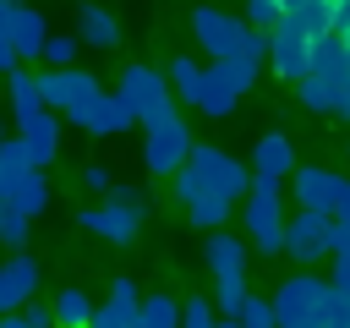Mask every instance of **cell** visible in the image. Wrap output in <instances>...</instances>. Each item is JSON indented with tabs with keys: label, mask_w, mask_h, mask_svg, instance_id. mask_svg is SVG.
Segmentation results:
<instances>
[{
	"label": "cell",
	"mask_w": 350,
	"mask_h": 328,
	"mask_svg": "<svg viewBox=\"0 0 350 328\" xmlns=\"http://www.w3.org/2000/svg\"><path fill=\"white\" fill-rule=\"evenodd\" d=\"M131 306H115V301H104V306H93V317H88V328H131Z\"/></svg>",
	"instance_id": "35"
},
{
	"label": "cell",
	"mask_w": 350,
	"mask_h": 328,
	"mask_svg": "<svg viewBox=\"0 0 350 328\" xmlns=\"http://www.w3.org/2000/svg\"><path fill=\"white\" fill-rule=\"evenodd\" d=\"M328 301H334V290H328L323 273H290L268 301L273 306V328H317Z\"/></svg>",
	"instance_id": "4"
},
{
	"label": "cell",
	"mask_w": 350,
	"mask_h": 328,
	"mask_svg": "<svg viewBox=\"0 0 350 328\" xmlns=\"http://www.w3.org/2000/svg\"><path fill=\"white\" fill-rule=\"evenodd\" d=\"M328 219L350 224V175H345V186H339V197H334V213H328Z\"/></svg>",
	"instance_id": "42"
},
{
	"label": "cell",
	"mask_w": 350,
	"mask_h": 328,
	"mask_svg": "<svg viewBox=\"0 0 350 328\" xmlns=\"http://www.w3.org/2000/svg\"><path fill=\"white\" fill-rule=\"evenodd\" d=\"M202 257H208L213 279H235V273H246V241H241V235H230V230H208Z\"/></svg>",
	"instance_id": "18"
},
{
	"label": "cell",
	"mask_w": 350,
	"mask_h": 328,
	"mask_svg": "<svg viewBox=\"0 0 350 328\" xmlns=\"http://www.w3.org/2000/svg\"><path fill=\"white\" fill-rule=\"evenodd\" d=\"M109 301H115V306H131V312H137V306H142V290H137V284H131V279L120 273V279L109 284Z\"/></svg>",
	"instance_id": "36"
},
{
	"label": "cell",
	"mask_w": 350,
	"mask_h": 328,
	"mask_svg": "<svg viewBox=\"0 0 350 328\" xmlns=\"http://www.w3.org/2000/svg\"><path fill=\"white\" fill-rule=\"evenodd\" d=\"M186 153H191V126H186L180 115H164V120H153V126H148L142 164H148L153 175H175V169L186 164Z\"/></svg>",
	"instance_id": "8"
},
{
	"label": "cell",
	"mask_w": 350,
	"mask_h": 328,
	"mask_svg": "<svg viewBox=\"0 0 350 328\" xmlns=\"http://www.w3.org/2000/svg\"><path fill=\"white\" fill-rule=\"evenodd\" d=\"M328 213H306V208H295L290 219H284V246L279 251H290L301 268H312V262H323L328 257Z\"/></svg>",
	"instance_id": "9"
},
{
	"label": "cell",
	"mask_w": 350,
	"mask_h": 328,
	"mask_svg": "<svg viewBox=\"0 0 350 328\" xmlns=\"http://www.w3.org/2000/svg\"><path fill=\"white\" fill-rule=\"evenodd\" d=\"M328 257H350V224H328Z\"/></svg>",
	"instance_id": "39"
},
{
	"label": "cell",
	"mask_w": 350,
	"mask_h": 328,
	"mask_svg": "<svg viewBox=\"0 0 350 328\" xmlns=\"http://www.w3.org/2000/svg\"><path fill=\"white\" fill-rule=\"evenodd\" d=\"M317 328H350V301H345V295H334V301H328V312H323V323H317Z\"/></svg>",
	"instance_id": "38"
},
{
	"label": "cell",
	"mask_w": 350,
	"mask_h": 328,
	"mask_svg": "<svg viewBox=\"0 0 350 328\" xmlns=\"http://www.w3.org/2000/svg\"><path fill=\"white\" fill-rule=\"evenodd\" d=\"M77 224H82L88 235L109 241V246H126V241H137L142 208H131V202H115V197H104L98 208H82V213H77Z\"/></svg>",
	"instance_id": "10"
},
{
	"label": "cell",
	"mask_w": 350,
	"mask_h": 328,
	"mask_svg": "<svg viewBox=\"0 0 350 328\" xmlns=\"http://www.w3.org/2000/svg\"><path fill=\"white\" fill-rule=\"evenodd\" d=\"M5 38H11V55H16V66L22 60H38V49H44V38H49V27H44V11H33V5H5Z\"/></svg>",
	"instance_id": "14"
},
{
	"label": "cell",
	"mask_w": 350,
	"mask_h": 328,
	"mask_svg": "<svg viewBox=\"0 0 350 328\" xmlns=\"http://www.w3.org/2000/svg\"><path fill=\"white\" fill-rule=\"evenodd\" d=\"M241 224H246V246H257L262 257H273L284 246V180L252 175V186L241 197Z\"/></svg>",
	"instance_id": "3"
},
{
	"label": "cell",
	"mask_w": 350,
	"mask_h": 328,
	"mask_svg": "<svg viewBox=\"0 0 350 328\" xmlns=\"http://www.w3.org/2000/svg\"><path fill=\"white\" fill-rule=\"evenodd\" d=\"M109 186H115V175H109L104 164H88V169H82V191H98V197H104Z\"/></svg>",
	"instance_id": "37"
},
{
	"label": "cell",
	"mask_w": 350,
	"mask_h": 328,
	"mask_svg": "<svg viewBox=\"0 0 350 328\" xmlns=\"http://www.w3.org/2000/svg\"><path fill=\"white\" fill-rule=\"evenodd\" d=\"M71 126H82V131H93V137H120V131L137 126V120H131V109L120 104V93H104V87H98V98H93Z\"/></svg>",
	"instance_id": "16"
},
{
	"label": "cell",
	"mask_w": 350,
	"mask_h": 328,
	"mask_svg": "<svg viewBox=\"0 0 350 328\" xmlns=\"http://www.w3.org/2000/svg\"><path fill=\"white\" fill-rule=\"evenodd\" d=\"M279 16H284V5H279V0H246V5H241V22H246V27H257V33H273V27H279Z\"/></svg>",
	"instance_id": "32"
},
{
	"label": "cell",
	"mask_w": 350,
	"mask_h": 328,
	"mask_svg": "<svg viewBox=\"0 0 350 328\" xmlns=\"http://www.w3.org/2000/svg\"><path fill=\"white\" fill-rule=\"evenodd\" d=\"M77 49H82V44H77V33H49V38H44V49H38V60H44L49 71H60V66H71V60H77Z\"/></svg>",
	"instance_id": "31"
},
{
	"label": "cell",
	"mask_w": 350,
	"mask_h": 328,
	"mask_svg": "<svg viewBox=\"0 0 350 328\" xmlns=\"http://www.w3.org/2000/svg\"><path fill=\"white\" fill-rule=\"evenodd\" d=\"M345 148H350V142H345Z\"/></svg>",
	"instance_id": "50"
},
{
	"label": "cell",
	"mask_w": 350,
	"mask_h": 328,
	"mask_svg": "<svg viewBox=\"0 0 350 328\" xmlns=\"http://www.w3.org/2000/svg\"><path fill=\"white\" fill-rule=\"evenodd\" d=\"M284 22H290L295 33H306V38H323V33H334V16H328V0H306V5H295V11H284Z\"/></svg>",
	"instance_id": "25"
},
{
	"label": "cell",
	"mask_w": 350,
	"mask_h": 328,
	"mask_svg": "<svg viewBox=\"0 0 350 328\" xmlns=\"http://www.w3.org/2000/svg\"><path fill=\"white\" fill-rule=\"evenodd\" d=\"M246 295H252V290H246V273H235V279H213V301H208V306H213L219 317H235Z\"/></svg>",
	"instance_id": "30"
},
{
	"label": "cell",
	"mask_w": 350,
	"mask_h": 328,
	"mask_svg": "<svg viewBox=\"0 0 350 328\" xmlns=\"http://www.w3.org/2000/svg\"><path fill=\"white\" fill-rule=\"evenodd\" d=\"M170 180H175V197H180V208H186L191 197H224V202H241V197H246V186H252V169H246L241 159H230L224 148L191 142L186 164H180Z\"/></svg>",
	"instance_id": "1"
},
{
	"label": "cell",
	"mask_w": 350,
	"mask_h": 328,
	"mask_svg": "<svg viewBox=\"0 0 350 328\" xmlns=\"http://www.w3.org/2000/svg\"><path fill=\"white\" fill-rule=\"evenodd\" d=\"M5 5H16V0H5Z\"/></svg>",
	"instance_id": "49"
},
{
	"label": "cell",
	"mask_w": 350,
	"mask_h": 328,
	"mask_svg": "<svg viewBox=\"0 0 350 328\" xmlns=\"http://www.w3.org/2000/svg\"><path fill=\"white\" fill-rule=\"evenodd\" d=\"M115 93H120V104L131 109V120H142V126L175 115V93H170V82H164V71H153V66H126L120 82H115Z\"/></svg>",
	"instance_id": "5"
},
{
	"label": "cell",
	"mask_w": 350,
	"mask_h": 328,
	"mask_svg": "<svg viewBox=\"0 0 350 328\" xmlns=\"http://www.w3.org/2000/svg\"><path fill=\"white\" fill-rule=\"evenodd\" d=\"M191 33H197V49L213 55V60H252V66L268 60V33L246 27L235 11L197 5V11H191Z\"/></svg>",
	"instance_id": "2"
},
{
	"label": "cell",
	"mask_w": 350,
	"mask_h": 328,
	"mask_svg": "<svg viewBox=\"0 0 350 328\" xmlns=\"http://www.w3.org/2000/svg\"><path fill=\"white\" fill-rule=\"evenodd\" d=\"M235 323H241V328H273V306H268L262 295H246L241 312H235Z\"/></svg>",
	"instance_id": "33"
},
{
	"label": "cell",
	"mask_w": 350,
	"mask_h": 328,
	"mask_svg": "<svg viewBox=\"0 0 350 328\" xmlns=\"http://www.w3.org/2000/svg\"><path fill=\"white\" fill-rule=\"evenodd\" d=\"M164 82H170V93H175L180 104H191V109H197V87H202V66H197V60H186V55H180V60L164 71Z\"/></svg>",
	"instance_id": "28"
},
{
	"label": "cell",
	"mask_w": 350,
	"mask_h": 328,
	"mask_svg": "<svg viewBox=\"0 0 350 328\" xmlns=\"http://www.w3.org/2000/svg\"><path fill=\"white\" fill-rule=\"evenodd\" d=\"M5 208H16V213H22L27 224H33V219H38L44 208H49V180H44V169H27V175H22L16 186H11Z\"/></svg>",
	"instance_id": "21"
},
{
	"label": "cell",
	"mask_w": 350,
	"mask_h": 328,
	"mask_svg": "<svg viewBox=\"0 0 350 328\" xmlns=\"http://www.w3.org/2000/svg\"><path fill=\"white\" fill-rule=\"evenodd\" d=\"M230 208H235V202H224V197H191V202H186V219H191L197 230H224Z\"/></svg>",
	"instance_id": "29"
},
{
	"label": "cell",
	"mask_w": 350,
	"mask_h": 328,
	"mask_svg": "<svg viewBox=\"0 0 350 328\" xmlns=\"http://www.w3.org/2000/svg\"><path fill=\"white\" fill-rule=\"evenodd\" d=\"M252 82H257V66L252 60H213V66H202L197 109L219 120V115H230L241 104V93H252Z\"/></svg>",
	"instance_id": "6"
},
{
	"label": "cell",
	"mask_w": 350,
	"mask_h": 328,
	"mask_svg": "<svg viewBox=\"0 0 350 328\" xmlns=\"http://www.w3.org/2000/svg\"><path fill=\"white\" fill-rule=\"evenodd\" d=\"M27 169H33V159H27V148H22L16 137H5V142H0V202L11 197V186H16V180H22Z\"/></svg>",
	"instance_id": "27"
},
{
	"label": "cell",
	"mask_w": 350,
	"mask_h": 328,
	"mask_svg": "<svg viewBox=\"0 0 350 328\" xmlns=\"http://www.w3.org/2000/svg\"><path fill=\"white\" fill-rule=\"evenodd\" d=\"M93 98H98V77L77 71V66H60V71H44V77H38V104H44L49 115L77 120Z\"/></svg>",
	"instance_id": "7"
},
{
	"label": "cell",
	"mask_w": 350,
	"mask_h": 328,
	"mask_svg": "<svg viewBox=\"0 0 350 328\" xmlns=\"http://www.w3.org/2000/svg\"><path fill=\"white\" fill-rule=\"evenodd\" d=\"M0 241H5L11 251H22V241H27V219H22L16 208H5V202H0Z\"/></svg>",
	"instance_id": "34"
},
{
	"label": "cell",
	"mask_w": 350,
	"mask_h": 328,
	"mask_svg": "<svg viewBox=\"0 0 350 328\" xmlns=\"http://www.w3.org/2000/svg\"><path fill=\"white\" fill-rule=\"evenodd\" d=\"M279 5H284V11H295V5H306V0H279Z\"/></svg>",
	"instance_id": "47"
},
{
	"label": "cell",
	"mask_w": 350,
	"mask_h": 328,
	"mask_svg": "<svg viewBox=\"0 0 350 328\" xmlns=\"http://www.w3.org/2000/svg\"><path fill=\"white\" fill-rule=\"evenodd\" d=\"M268 66H273L284 82H301V77L312 71V38L295 33L284 16H279V27L268 33Z\"/></svg>",
	"instance_id": "12"
},
{
	"label": "cell",
	"mask_w": 350,
	"mask_h": 328,
	"mask_svg": "<svg viewBox=\"0 0 350 328\" xmlns=\"http://www.w3.org/2000/svg\"><path fill=\"white\" fill-rule=\"evenodd\" d=\"M5 104H11V120H27L33 109H44L38 104V77L27 66H11L5 71Z\"/></svg>",
	"instance_id": "22"
},
{
	"label": "cell",
	"mask_w": 350,
	"mask_h": 328,
	"mask_svg": "<svg viewBox=\"0 0 350 328\" xmlns=\"http://www.w3.org/2000/svg\"><path fill=\"white\" fill-rule=\"evenodd\" d=\"M131 328H180V306H175V295H142V306H137V317H131Z\"/></svg>",
	"instance_id": "23"
},
{
	"label": "cell",
	"mask_w": 350,
	"mask_h": 328,
	"mask_svg": "<svg viewBox=\"0 0 350 328\" xmlns=\"http://www.w3.org/2000/svg\"><path fill=\"white\" fill-rule=\"evenodd\" d=\"M328 16H334V33L345 38L350 33V0H328Z\"/></svg>",
	"instance_id": "41"
},
{
	"label": "cell",
	"mask_w": 350,
	"mask_h": 328,
	"mask_svg": "<svg viewBox=\"0 0 350 328\" xmlns=\"http://www.w3.org/2000/svg\"><path fill=\"white\" fill-rule=\"evenodd\" d=\"M22 317H27L33 328H55V317H49V306H33V301H27V306H22Z\"/></svg>",
	"instance_id": "44"
},
{
	"label": "cell",
	"mask_w": 350,
	"mask_h": 328,
	"mask_svg": "<svg viewBox=\"0 0 350 328\" xmlns=\"http://www.w3.org/2000/svg\"><path fill=\"white\" fill-rule=\"evenodd\" d=\"M290 169H295V142H290L284 131H268V137H257V148H252V175L290 180Z\"/></svg>",
	"instance_id": "17"
},
{
	"label": "cell",
	"mask_w": 350,
	"mask_h": 328,
	"mask_svg": "<svg viewBox=\"0 0 350 328\" xmlns=\"http://www.w3.org/2000/svg\"><path fill=\"white\" fill-rule=\"evenodd\" d=\"M77 44H88V49H104V55H109V49L120 44V22H115L104 5H93V0H88V5H77Z\"/></svg>",
	"instance_id": "19"
},
{
	"label": "cell",
	"mask_w": 350,
	"mask_h": 328,
	"mask_svg": "<svg viewBox=\"0 0 350 328\" xmlns=\"http://www.w3.org/2000/svg\"><path fill=\"white\" fill-rule=\"evenodd\" d=\"M49 317H55V328H88L93 301H88L82 290H60V295H55V306H49Z\"/></svg>",
	"instance_id": "26"
},
{
	"label": "cell",
	"mask_w": 350,
	"mask_h": 328,
	"mask_svg": "<svg viewBox=\"0 0 350 328\" xmlns=\"http://www.w3.org/2000/svg\"><path fill=\"white\" fill-rule=\"evenodd\" d=\"M16 55H11V38H5V0H0V71H11Z\"/></svg>",
	"instance_id": "43"
},
{
	"label": "cell",
	"mask_w": 350,
	"mask_h": 328,
	"mask_svg": "<svg viewBox=\"0 0 350 328\" xmlns=\"http://www.w3.org/2000/svg\"><path fill=\"white\" fill-rule=\"evenodd\" d=\"M16 142L27 148L33 169H44V164L60 153V115H49V109H33L27 120H16Z\"/></svg>",
	"instance_id": "15"
},
{
	"label": "cell",
	"mask_w": 350,
	"mask_h": 328,
	"mask_svg": "<svg viewBox=\"0 0 350 328\" xmlns=\"http://www.w3.org/2000/svg\"><path fill=\"white\" fill-rule=\"evenodd\" d=\"M0 328H33V323H27L22 312H11V317H0Z\"/></svg>",
	"instance_id": "46"
},
{
	"label": "cell",
	"mask_w": 350,
	"mask_h": 328,
	"mask_svg": "<svg viewBox=\"0 0 350 328\" xmlns=\"http://www.w3.org/2000/svg\"><path fill=\"white\" fill-rule=\"evenodd\" d=\"M0 142H5V120H0Z\"/></svg>",
	"instance_id": "48"
},
{
	"label": "cell",
	"mask_w": 350,
	"mask_h": 328,
	"mask_svg": "<svg viewBox=\"0 0 350 328\" xmlns=\"http://www.w3.org/2000/svg\"><path fill=\"white\" fill-rule=\"evenodd\" d=\"M339 186H345V175L328 169V164H295V169H290V191H295V202H301L306 213H334Z\"/></svg>",
	"instance_id": "11"
},
{
	"label": "cell",
	"mask_w": 350,
	"mask_h": 328,
	"mask_svg": "<svg viewBox=\"0 0 350 328\" xmlns=\"http://www.w3.org/2000/svg\"><path fill=\"white\" fill-rule=\"evenodd\" d=\"M334 115H339V120H350V82L339 87V109H334Z\"/></svg>",
	"instance_id": "45"
},
{
	"label": "cell",
	"mask_w": 350,
	"mask_h": 328,
	"mask_svg": "<svg viewBox=\"0 0 350 328\" xmlns=\"http://www.w3.org/2000/svg\"><path fill=\"white\" fill-rule=\"evenodd\" d=\"M306 77H323V82H334V87L350 82V60H345V38H339V33L312 38V71H306Z\"/></svg>",
	"instance_id": "20"
},
{
	"label": "cell",
	"mask_w": 350,
	"mask_h": 328,
	"mask_svg": "<svg viewBox=\"0 0 350 328\" xmlns=\"http://www.w3.org/2000/svg\"><path fill=\"white\" fill-rule=\"evenodd\" d=\"M328 290L350 301V257H334V279H328Z\"/></svg>",
	"instance_id": "40"
},
{
	"label": "cell",
	"mask_w": 350,
	"mask_h": 328,
	"mask_svg": "<svg viewBox=\"0 0 350 328\" xmlns=\"http://www.w3.org/2000/svg\"><path fill=\"white\" fill-rule=\"evenodd\" d=\"M33 290H38V262H33L27 251H11V257L0 262V317L22 312V306L33 301Z\"/></svg>",
	"instance_id": "13"
},
{
	"label": "cell",
	"mask_w": 350,
	"mask_h": 328,
	"mask_svg": "<svg viewBox=\"0 0 350 328\" xmlns=\"http://www.w3.org/2000/svg\"><path fill=\"white\" fill-rule=\"evenodd\" d=\"M295 98H301L306 115H334V109H339V87L323 82V77H301V82H295Z\"/></svg>",
	"instance_id": "24"
}]
</instances>
